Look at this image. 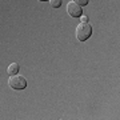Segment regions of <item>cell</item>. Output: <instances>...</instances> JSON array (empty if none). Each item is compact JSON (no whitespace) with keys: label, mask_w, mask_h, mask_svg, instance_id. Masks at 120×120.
I'll return each mask as SVG.
<instances>
[{"label":"cell","mask_w":120,"mask_h":120,"mask_svg":"<svg viewBox=\"0 0 120 120\" xmlns=\"http://www.w3.org/2000/svg\"><path fill=\"white\" fill-rule=\"evenodd\" d=\"M92 35V27L90 23H80L76 27V38L79 41H87Z\"/></svg>","instance_id":"cell-1"},{"label":"cell","mask_w":120,"mask_h":120,"mask_svg":"<svg viewBox=\"0 0 120 120\" xmlns=\"http://www.w3.org/2000/svg\"><path fill=\"white\" fill-rule=\"evenodd\" d=\"M8 86L12 88V90H24L27 87V80L26 77L22 76V75H12V76L8 77Z\"/></svg>","instance_id":"cell-2"},{"label":"cell","mask_w":120,"mask_h":120,"mask_svg":"<svg viewBox=\"0 0 120 120\" xmlns=\"http://www.w3.org/2000/svg\"><path fill=\"white\" fill-rule=\"evenodd\" d=\"M67 12H68L69 16L72 17H80L83 15V8L82 5H79L75 1H69L67 4Z\"/></svg>","instance_id":"cell-3"},{"label":"cell","mask_w":120,"mask_h":120,"mask_svg":"<svg viewBox=\"0 0 120 120\" xmlns=\"http://www.w3.org/2000/svg\"><path fill=\"white\" fill-rule=\"evenodd\" d=\"M19 69H20L19 64H17V63H12V64L8 65V68H7V73H8L9 76H12V75H17V73H19Z\"/></svg>","instance_id":"cell-4"},{"label":"cell","mask_w":120,"mask_h":120,"mask_svg":"<svg viewBox=\"0 0 120 120\" xmlns=\"http://www.w3.org/2000/svg\"><path fill=\"white\" fill-rule=\"evenodd\" d=\"M49 4L52 8H59L61 5V0H49Z\"/></svg>","instance_id":"cell-5"},{"label":"cell","mask_w":120,"mask_h":120,"mask_svg":"<svg viewBox=\"0 0 120 120\" xmlns=\"http://www.w3.org/2000/svg\"><path fill=\"white\" fill-rule=\"evenodd\" d=\"M72 1H75V3H77L79 5H82V7H84V5L88 4V1L90 0H72Z\"/></svg>","instance_id":"cell-6"},{"label":"cell","mask_w":120,"mask_h":120,"mask_svg":"<svg viewBox=\"0 0 120 120\" xmlns=\"http://www.w3.org/2000/svg\"><path fill=\"white\" fill-rule=\"evenodd\" d=\"M80 22L82 23H88L90 19H88V16H86V15H82V16H80Z\"/></svg>","instance_id":"cell-7"},{"label":"cell","mask_w":120,"mask_h":120,"mask_svg":"<svg viewBox=\"0 0 120 120\" xmlns=\"http://www.w3.org/2000/svg\"><path fill=\"white\" fill-rule=\"evenodd\" d=\"M39 1H45V0H39Z\"/></svg>","instance_id":"cell-8"}]
</instances>
